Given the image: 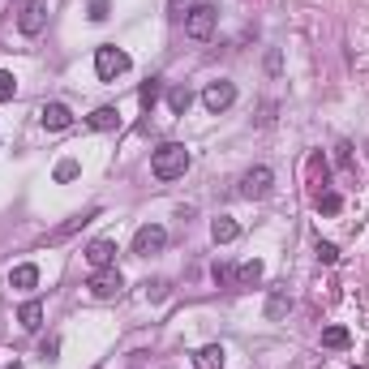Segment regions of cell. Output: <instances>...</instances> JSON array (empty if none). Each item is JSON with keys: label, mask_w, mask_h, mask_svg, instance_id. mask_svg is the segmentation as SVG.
Instances as JSON below:
<instances>
[{"label": "cell", "mask_w": 369, "mask_h": 369, "mask_svg": "<svg viewBox=\"0 0 369 369\" xmlns=\"http://www.w3.org/2000/svg\"><path fill=\"white\" fill-rule=\"evenodd\" d=\"M17 322L26 327V331H39V327H43V305H39V301H26V305L17 309Z\"/></svg>", "instance_id": "9a60e30c"}, {"label": "cell", "mask_w": 369, "mask_h": 369, "mask_svg": "<svg viewBox=\"0 0 369 369\" xmlns=\"http://www.w3.org/2000/svg\"><path fill=\"white\" fill-rule=\"evenodd\" d=\"M13 95H17V78H13L9 69H0V104H9Z\"/></svg>", "instance_id": "cb8c5ba5"}, {"label": "cell", "mask_w": 369, "mask_h": 369, "mask_svg": "<svg viewBox=\"0 0 369 369\" xmlns=\"http://www.w3.org/2000/svg\"><path fill=\"white\" fill-rule=\"evenodd\" d=\"M90 297H99V301H112V297H120V288H125V279H120V270L116 266H104V270H95L90 275Z\"/></svg>", "instance_id": "5b68a950"}, {"label": "cell", "mask_w": 369, "mask_h": 369, "mask_svg": "<svg viewBox=\"0 0 369 369\" xmlns=\"http://www.w3.org/2000/svg\"><path fill=\"white\" fill-rule=\"evenodd\" d=\"M9 288H17V292H31V288H39V266H35V262H22V266H13V270H9Z\"/></svg>", "instance_id": "8fae6325"}, {"label": "cell", "mask_w": 369, "mask_h": 369, "mask_svg": "<svg viewBox=\"0 0 369 369\" xmlns=\"http://www.w3.org/2000/svg\"><path fill=\"white\" fill-rule=\"evenodd\" d=\"M318 211H322V215H339V211H343V198H339L335 189H327V193H318Z\"/></svg>", "instance_id": "7402d4cb"}, {"label": "cell", "mask_w": 369, "mask_h": 369, "mask_svg": "<svg viewBox=\"0 0 369 369\" xmlns=\"http://www.w3.org/2000/svg\"><path fill=\"white\" fill-rule=\"evenodd\" d=\"M52 177H56L60 185H65V181H78V177H82V163H78V159H60Z\"/></svg>", "instance_id": "44dd1931"}, {"label": "cell", "mask_w": 369, "mask_h": 369, "mask_svg": "<svg viewBox=\"0 0 369 369\" xmlns=\"http://www.w3.org/2000/svg\"><path fill=\"white\" fill-rule=\"evenodd\" d=\"M108 9H112L108 0H90V22H104V17H108Z\"/></svg>", "instance_id": "f1b7e54d"}, {"label": "cell", "mask_w": 369, "mask_h": 369, "mask_svg": "<svg viewBox=\"0 0 369 369\" xmlns=\"http://www.w3.org/2000/svg\"><path fill=\"white\" fill-rule=\"evenodd\" d=\"M39 120H43V129H52V133H60V129H69L73 125V112H69V104H43V112H39Z\"/></svg>", "instance_id": "9c48e42d"}, {"label": "cell", "mask_w": 369, "mask_h": 369, "mask_svg": "<svg viewBox=\"0 0 369 369\" xmlns=\"http://www.w3.org/2000/svg\"><path fill=\"white\" fill-rule=\"evenodd\" d=\"M159 95H163V82H159V78H151V82H142V90H138V104H142L146 112H151V108L159 104Z\"/></svg>", "instance_id": "d6986e66"}, {"label": "cell", "mask_w": 369, "mask_h": 369, "mask_svg": "<svg viewBox=\"0 0 369 369\" xmlns=\"http://www.w3.org/2000/svg\"><path fill=\"white\" fill-rule=\"evenodd\" d=\"M270 185H275V172H270L266 163L249 167V172L240 177V193H245V198H266V193H270Z\"/></svg>", "instance_id": "8992f818"}, {"label": "cell", "mask_w": 369, "mask_h": 369, "mask_svg": "<svg viewBox=\"0 0 369 369\" xmlns=\"http://www.w3.org/2000/svg\"><path fill=\"white\" fill-rule=\"evenodd\" d=\"M211 275H215V284H232V279H236V270H232L228 262H215V266H211Z\"/></svg>", "instance_id": "484cf974"}, {"label": "cell", "mask_w": 369, "mask_h": 369, "mask_svg": "<svg viewBox=\"0 0 369 369\" xmlns=\"http://www.w3.org/2000/svg\"><path fill=\"white\" fill-rule=\"evenodd\" d=\"M189 9H193L189 0H172V5H167V13H172V17H181V22H185V13H189Z\"/></svg>", "instance_id": "4dcf8cb0"}, {"label": "cell", "mask_w": 369, "mask_h": 369, "mask_svg": "<svg viewBox=\"0 0 369 369\" xmlns=\"http://www.w3.org/2000/svg\"><path fill=\"white\" fill-rule=\"evenodd\" d=\"M288 309H292V297H288L284 288H275V292L266 297V318H284Z\"/></svg>", "instance_id": "e0dca14e"}, {"label": "cell", "mask_w": 369, "mask_h": 369, "mask_svg": "<svg viewBox=\"0 0 369 369\" xmlns=\"http://www.w3.org/2000/svg\"><path fill=\"white\" fill-rule=\"evenodd\" d=\"M86 125H90V129H99V133H108V129L120 125V112H116L112 104H104V108H95V112L86 116Z\"/></svg>", "instance_id": "4fadbf2b"}, {"label": "cell", "mask_w": 369, "mask_h": 369, "mask_svg": "<svg viewBox=\"0 0 369 369\" xmlns=\"http://www.w3.org/2000/svg\"><path fill=\"white\" fill-rule=\"evenodd\" d=\"M86 262H90L95 270L112 266V262H116V240H90V245H86Z\"/></svg>", "instance_id": "30bf717a"}, {"label": "cell", "mask_w": 369, "mask_h": 369, "mask_svg": "<svg viewBox=\"0 0 369 369\" xmlns=\"http://www.w3.org/2000/svg\"><path fill=\"white\" fill-rule=\"evenodd\" d=\"M90 215H95V211H90ZM90 215H73V219H65V224L56 228V240H60V236H69V232H78V228L86 224V219H90Z\"/></svg>", "instance_id": "d4e9b609"}, {"label": "cell", "mask_w": 369, "mask_h": 369, "mask_svg": "<svg viewBox=\"0 0 369 369\" xmlns=\"http://www.w3.org/2000/svg\"><path fill=\"white\" fill-rule=\"evenodd\" d=\"M215 22H219L215 5H193V9L185 13V35L198 39V43H206V39L215 35Z\"/></svg>", "instance_id": "3957f363"}, {"label": "cell", "mask_w": 369, "mask_h": 369, "mask_svg": "<svg viewBox=\"0 0 369 369\" xmlns=\"http://www.w3.org/2000/svg\"><path fill=\"white\" fill-rule=\"evenodd\" d=\"M163 245H167V228L163 224H142L138 232H133V254H159L163 249Z\"/></svg>", "instance_id": "52a82bcc"}, {"label": "cell", "mask_w": 369, "mask_h": 369, "mask_svg": "<svg viewBox=\"0 0 369 369\" xmlns=\"http://www.w3.org/2000/svg\"><path fill=\"white\" fill-rule=\"evenodd\" d=\"M43 26H47V5L43 0H26L22 13H17V31L35 39V35H43Z\"/></svg>", "instance_id": "ba28073f"}, {"label": "cell", "mask_w": 369, "mask_h": 369, "mask_svg": "<svg viewBox=\"0 0 369 369\" xmlns=\"http://www.w3.org/2000/svg\"><path fill=\"white\" fill-rule=\"evenodd\" d=\"M318 262H327V266H331V262H339V249H335L331 240H318Z\"/></svg>", "instance_id": "4316f807"}, {"label": "cell", "mask_w": 369, "mask_h": 369, "mask_svg": "<svg viewBox=\"0 0 369 369\" xmlns=\"http://www.w3.org/2000/svg\"><path fill=\"white\" fill-rule=\"evenodd\" d=\"M125 69H129V52H120L116 43H104L99 52H95V73H99L104 82H116Z\"/></svg>", "instance_id": "7a4b0ae2"}, {"label": "cell", "mask_w": 369, "mask_h": 369, "mask_svg": "<svg viewBox=\"0 0 369 369\" xmlns=\"http://www.w3.org/2000/svg\"><path fill=\"white\" fill-rule=\"evenodd\" d=\"M5 369H26V365H17V361H13V365H5Z\"/></svg>", "instance_id": "d6a6232c"}, {"label": "cell", "mask_w": 369, "mask_h": 369, "mask_svg": "<svg viewBox=\"0 0 369 369\" xmlns=\"http://www.w3.org/2000/svg\"><path fill=\"white\" fill-rule=\"evenodd\" d=\"M322 343H327V348H335V352H343V348L352 343V335L343 331V327H327V331H322Z\"/></svg>", "instance_id": "ffe728a7"}, {"label": "cell", "mask_w": 369, "mask_h": 369, "mask_svg": "<svg viewBox=\"0 0 369 369\" xmlns=\"http://www.w3.org/2000/svg\"><path fill=\"white\" fill-rule=\"evenodd\" d=\"M279 65H284V56H279V52H270V56H266V69H270V73H279Z\"/></svg>", "instance_id": "1f68e13d"}, {"label": "cell", "mask_w": 369, "mask_h": 369, "mask_svg": "<svg viewBox=\"0 0 369 369\" xmlns=\"http://www.w3.org/2000/svg\"><path fill=\"white\" fill-rule=\"evenodd\" d=\"M211 236H215V245H232L240 236V224L232 215H219V219H211Z\"/></svg>", "instance_id": "7c38bea8"}, {"label": "cell", "mask_w": 369, "mask_h": 369, "mask_svg": "<svg viewBox=\"0 0 369 369\" xmlns=\"http://www.w3.org/2000/svg\"><path fill=\"white\" fill-rule=\"evenodd\" d=\"M262 275H266V266H262V262L254 258V262H245V266L236 270V284H240V288H254V284H258Z\"/></svg>", "instance_id": "ac0fdd59"}, {"label": "cell", "mask_w": 369, "mask_h": 369, "mask_svg": "<svg viewBox=\"0 0 369 369\" xmlns=\"http://www.w3.org/2000/svg\"><path fill=\"white\" fill-rule=\"evenodd\" d=\"M309 181L313 185H327V159H322V151L309 155Z\"/></svg>", "instance_id": "603a6c76"}, {"label": "cell", "mask_w": 369, "mask_h": 369, "mask_svg": "<svg viewBox=\"0 0 369 369\" xmlns=\"http://www.w3.org/2000/svg\"><path fill=\"white\" fill-rule=\"evenodd\" d=\"M146 297H151V301H163V297H167V284H159V279L146 284Z\"/></svg>", "instance_id": "f546056e"}, {"label": "cell", "mask_w": 369, "mask_h": 369, "mask_svg": "<svg viewBox=\"0 0 369 369\" xmlns=\"http://www.w3.org/2000/svg\"><path fill=\"white\" fill-rule=\"evenodd\" d=\"M224 343H206V348H198V352H193V365H198V369H224Z\"/></svg>", "instance_id": "5bb4252c"}, {"label": "cell", "mask_w": 369, "mask_h": 369, "mask_svg": "<svg viewBox=\"0 0 369 369\" xmlns=\"http://www.w3.org/2000/svg\"><path fill=\"white\" fill-rule=\"evenodd\" d=\"M151 172H155L159 181H177V177H185V172H189V151H185L181 142H163L159 151L151 155Z\"/></svg>", "instance_id": "6da1fadb"}, {"label": "cell", "mask_w": 369, "mask_h": 369, "mask_svg": "<svg viewBox=\"0 0 369 369\" xmlns=\"http://www.w3.org/2000/svg\"><path fill=\"white\" fill-rule=\"evenodd\" d=\"M232 104H236V86H232L228 78L206 82V90H202V108H206V112H215V116H219V112H228Z\"/></svg>", "instance_id": "277c9868"}, {"label": "cell", "mask_w": 369, "mask_h": 369, "mask_svg": "<svg viewBox=\"0 0 369 369\" xmlns=\"http://www.w3.org/2000/svg\"><path fill=\"white\" fill-rule=\"evenodd\" d=\"M189 104H193V90H189V86L167 90V108H172V116H185V112H189Z\"/></svg>", "instance_id": "2e32d148"}, {"label": "cell", "mask_w": 369, "mask_h": 369, "mask_svg": "<svg viewBox=\"0 0 369 369\" xmlns=\"http://www.w3.org/2000/svg\"><path fill=\"white\" fill-rule=\"evenodd\" d=\"M335 159H339V167H352V146L339 142V146H335Z\"/></svg>", "instance_id": "83f0119b"}]
</instances>
